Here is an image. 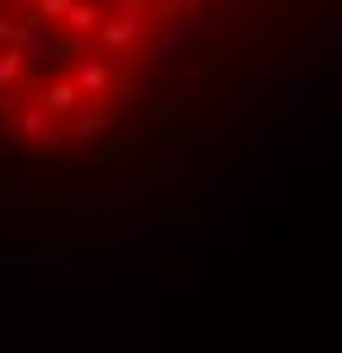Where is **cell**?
Instances as JSON below:
<instances>
[{"mask_svg": "<svg viewBox=\"0 0 342 353\" xmlns=\"http://www.w3.org/2000/svg\"><path fill=\"white\" fill-rule=\"evenodd\" d=\"M201 44H207V22L201 17H169L158 28V39H152V54L169 60V65H185L190 54H201Z\"/></svg>", "mask_w": 342, "mask_h": 353, "instance_id": "obj_1", "label": "cell"}, {"mask_svg": "<svg viewBox=\"0 0 342 353\" xmlns=\"http://www.w3.org/2000/svg\"><path fill=\"white\" fill-rule=\"evenodd\" d=\"M17 54L28 65V77H43L49 65H60V28H43L33 17H22V33H17Z\"/></svg>", "mask_w": 342, "mask_h": 353, "instance_id": "obj_2", "label": "cell"}, {"mask_svg": "<svg viewBox=\"0 0 342 353\" xmlns=\"http://www.w3.org/2000/svg\"><path fill=\"white\" fill-rule=\"evenodd\" d=\"M141 33H147V22H136V17H103L98 33H92V44H98L103 60H120L125 49L141 44Z\"/></svg>", "mask_w": 342, "mask_h": 353, "instance_id": "obj_3", "label": "cell"}, {"mask_svg": "<svg viewBox=\"0 0 342 353\" xmlns=\"http://www.w3.org/2000/svg\"><path fill=\"white\" fill-rule=\"evenodd\" d=\"M98 22H103V6H92V0H71V11H66V22H60V33H82V39H92V33H98Z\"/></svg>", "mask_w": 342, "mask_h": 353, "instance_id": "obj_4", "label": "cell"}, {"mask_svg": "<svg viewBox=\"0 0 342 353\" xmlns=\"http://www.w3.org/2000/svg\"><path fill=\"white\" fill-rule=\"evenodd\" d=\"M66 11H71V0H33V22H43V28H60L66 22Z\"/></svg>", "mask_w": 342, "mask_h": 353, "instance_id": "obj_5", "label": "cell"}, {"mask_svg": "<svg viewBox=\"0 0 342 353\" xmlns=\"http://www.w3.org/2000/svg\"><path fill=\"white\" fill-rule=\"evenodd\" d=\"M17 33H22V17H17L11 6H0V49L17 44Z\"/></svg>", "mask_w": 342, "mask_h": 353, "instance_id": "obj_6", "label": "cell"}, {"mask_svg": "<svg viewBox=\"0 0 342 353\" xmlns=\"http://www.w3.org/2000/svg\"><path fill=\"white\" fill-rule=\"evenodd\" d=\"M310 92H315V82H294V109H304V103H310Z\"/></svg>", "mask_w": 342, "mask_h": 353, "instance_id": "obj_7", "label": "cell"}, {"mask_svg": "<svg viewBox=\"0 0 342 353\" xmlns=\"http://www.w3.org/2000/svg\"><path fill=\"white\" fill-rule=\"evenodd\" d=\"M6 6H11L17 17H28V11H33V0H6Z\"/></svg>", "mask_w": 342, "mask_h": 353, "instance_id": "obj_8", "label": "cell"}]
</instances>
